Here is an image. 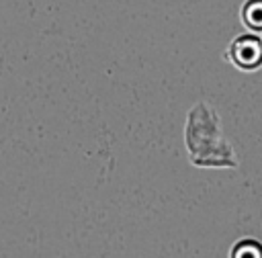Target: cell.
<instances>
[{
  "mask_svg": "<svg viewBox=\"0 0 262 258\" xmlns=\"http://www.w3.org/2000/svg\"><path fill=\"white\" fill-rule=\"evenodd\" d=\"M231 258H262V246L256 244V242H239L233 252H231Z\"/></svg>",
  "mask_w": 262,
  "mask_h": 258,
  "instance_id": "cell-3",
  "label": "cell"
},
{
  "mask_svg": "<svg viewBox=\"0 0 262 258\" xmlns=\"http://www.w3.org/2000/svg\"><path fill=\"white\" fill-rule=\"evenodd\" d=\"M229 57L233 59L235 66H239L244 70L258 68L262 63V37H258L254 33L237 37L229 49Z\"/></svg>",
  "mask_w": 262,
  "mask_h": 258,
  "instance_id": "cell-1",
  "label": "cell"
},
{
  "mask_svg": "<svg viewBox=\"0 0 262 258\" xmlns=\"http://www.w3.org/2000/svg\"><path fill=\"white\" fill-rule=\"evenodd\" d=\"M242 18L252 33H262V0H248L244 4Z\"/></svg>",
  "mask_w": 262,
  "mask_h": 258,
  "instance_id": "cell-2",
  "label": "cell"
}]
</instances>
